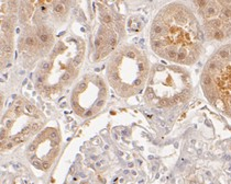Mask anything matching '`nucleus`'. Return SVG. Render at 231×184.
Returning <instances> with one entry per match:
<instances>
[{
	"label": "nucleus",
	"instance_id": "obj_1",
	"mask_svg": "<svg viewBox=\"0 0 231 184\" xmlns=\"http://www.w3.org/2000/svg\"><path fill=\"white\" fill-rule=\"evenodd\" d=\"M151 47L165 60L192 65L199 58L204 36L195 14L182 3L160 10L150 31Z\"/></svg>",
	"mask_w": 231,
	"mask_h": 184
},
{
	"label": "nucleus",
	"instance_id": "obj_2",
	"mask_svg": "<svg viewBox=\"0 0 231 184\" xmlns=\"http://www.w3.org/2000/svg\"><path fill=\"white\" fill-rule=\"evenodd\" d=\"M149 75V62L142 50L123 46L113 55L108 66V80L122 97L139 92Z\"/></svg>",
	"mask_w": 231,
	"mask_h": 184
},
{
	"label": "nucleus",
	"instance_id": "obj_3",
	"mask_svg": "<svg viewBox=\"0 0 231 184\" xmlns=\"http://www.w3.org/2000/svg\"><path fill=\"white\" fill-rule=\"evenodd\" d=\"M201 88L210 104L231 117V44L221 46L207 61Z\"/></svg>",
	"mask_w": 231,
	"mask_h": 184
},
{
	"label": "nucleus",
	"instance_id": "obj_4",
	"mask_svg": "<svg viewBox=\"0 0 231 184\" xmlns=\"http://www.w3.org/2000/svg\"><path fill=\"white\" fill-rule=\"evenodd\" d=\"M192 93L188 74L176 66L156 65L152 69L145 98L157 107H171L187 101Z\"/></svg>",
	"mask_w": 231,
	"mask_h": 184
},
{
	"label": "nucleus",
	"instance_id": "obj_5",
	"mask_svg": "<svg viewBox=\"0 0 231 184\" xmlns=\"http://www.w3.org/2000/svg\"><path fill=\"white\" fill-rule=\"evenodd\" d=\"M207 37L225 41L231 36V1H194Z\"/></svg>",
	"mask_w": 231,
	"mask_h": 184
},
{
	"label": "nucleus",
	"instance_id": "obj_6",
	"mask_svg": "<svg viewBox=\"0 0 231 184\" xmlns=\"http://www.w3.org/2000/svg\"><path fill=\"white\" fill-rule=\"evenodd\" d=\"M100 18H101V25L95 38L96 60L108 55L114 48L118 42L119 23L113 20L112 15L107 10L102 12Z\"/></svg>",
	"mask_w": 231,
	"mask_h": 184
},
{
	"label": "nucleus",
	"instance_id": "obj_7",
	"mask_svg": "<svg viewBox=\"0 0 231 184\" xmlns=\"http://www.w3.org/2000/svg\"><path fill=\"white\" fill-rule=\"evenodd\" d=\"M32 165L35 167V168H39V169H40V168H43V163H42L40 160H33V161H32Z\"/></svg>",
	"mask_w": 231,
	"mask_h": 184
},
{
	"label": "nucleus",
	"instance_id": "obj_8",
	"mask_svg": "<svg viewBox=\"0 0 231 184\" xmlns=\"http://www.w3.org/2000/svg\"><path fill=\"white\" fill-rule=\"evenodd\" d=\"M42 163H43V168H44V169H49V168H50V166H51V162H50V161H43Z\"/></svg>",
	"mask_w": 231,
	"mask_h": 184
},
{
	"label": "nucleus",
	"instance_id": "obj_9",
	"mask_svg": "<svg viewBox=\"0 0 231 184\" xmlns=\"http://www.w3.org/2000/svg\"><path fill=\"white\" fill-rule=\"evenodd\" d=\"M13 167H14V168H16V169H19V168H20V166H19V165H14V166H13Z\"/></svg>",
	"mask_w": 231,
	"mask_h": 184
}]
</instances>
